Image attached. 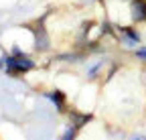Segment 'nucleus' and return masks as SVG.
I'll use <instances>...</instances> for the list:
<instances>
[{
  "label": "nucleus",
  "instance_id": "f257e3e1",
  "mask_svg": "<svg viewBox=\"0 0 146 140\" xmlns=\"http://www.w3.org/2000/svg\"><path fill=\"white\" fill-rule=\"evenodd\" d=\"M132 16L136 21H146V2L144 0H132Z\"/></svg>",
  "mask_w": 146,
  "mask_h": 140
},
{
  "label": "nucleus",
  "instance_id": "f03ea898",
  "mask_svg": "<svg viewBox=\"0 0 146 140\" xmlns=\"http://www.w3.org/2000/svg\"><path fill=\"white\" fill-rule=\"evenodd\" d=\"M75 134H77V128H71V130H69V134H67L63 140H73V138H75Z\"/></svg>",
  "mask_w": 146,
  "mask_h": 140
},
{
  "label": "nucleus",
  "instance_id": "7ed1b4c3",
  "mask_svg": "<svg viewBox=\"0 0 146 140\" xmlns=\"http://www.w3.org/2000/svg\"><path fill=\"white\" fill-rule=\"evenodd\" d=\"M138 55L140 57H146V51H138Z\"/></svg>",
  "mask_w": 146,
  "mask_h": 140
}]
</instances>
